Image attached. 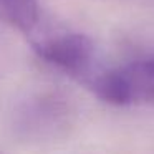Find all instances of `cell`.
<instances>
[{"label": "cell", "instance_id": "6da1fadb", "mask_svg": "<svg viewBox=\"0 0 154 154\" xmlns=\"http://www.w3.org/2000/svg\"><path fill=\"white\" fill-rule=\"evenodd\" d=\"M15 133L27 143H55L70 134L75 109L65 96L45 93L28 100L15 114Z\"/></svg>", "mask_w": 154, "mask_h": 154}, {"label": "cell", "instance_id": "7a4b0ae2", "mask_svg": "<svg viewBox=\"0 0 154 154\" xmlns=\"http://www.w3.org/2000/svg\"><path fill=\"white\" fill-rule=\"evenodd\" d=\"M88 86L101 101L114 106H154V57L98 71Z\"/></svg>", "mask_w": 154, "mask_h": 154}, {"label": "cell", "instance_id": "3957f363", "mask_svg": "<svg viewBox=\"0 0 154 154\" xmlns=\"http://www.w3.org/2000/svg\"><path fill=\"white\" fill-rule=\"evenodd\" d=\"M37 55L61 73L88 86L96 71V45L88 35L78 32L45 35L33 40Z\"/></svg>", "mask_w": 154, "mask_h": 154}, {"label": "cell", "instance_id": "277c9868", "mask_svg": "<svg viewBox=\"0 0 154 154\" xmlns=\"http://www.w3.org/2000/svg\"><path fill=\"white\" fill-rule=\"evenodd\" d=\"M0 22L30 33L38 25L37 0H0Z\"/></svg>", "mask_w": 154, "mask_h": 154}]
</instances>
